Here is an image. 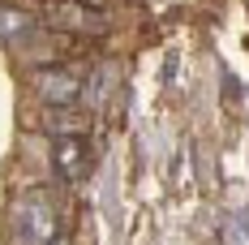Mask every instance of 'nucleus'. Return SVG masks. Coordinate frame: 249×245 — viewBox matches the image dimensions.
Returning a JSON list of instances; mask_svg holds the SVG:
<instances>
[{"label":"nucleus","instance_id":"nucleus-1","mask_svg":"<svg viewBox=\"0 0 249 245\" xmlns=\"http://www.w3.org/2000/svg\"><path fill=\"white\" fill-rule=\"evenodd\" d=\"M13 228H18V241L22 245H52L60 237V224H56V207L43 189H26L13 207Z\"/></svg>","mask_w":249,"mask_h":245},{"label":"nucleus","instance_id":"nucleus-2","mask_svg":"<svg viewBox=\"0 0 249 245\" xmlns=\"http://www.w3.org/2000/svg\"><path fill=\"white\" fill-rule=\"evenodd\" d=\"M35 95L43 99L48 108H73L82 91H86V82L77 69H65V65H48V69H35Z\"/></svg>","mask_w":249,"mask_h":245},{"label":"nucleus","instance_id":"nucleus-3","mask_svg":"<svg viewBox=\"0 0 249 245\" xmlns=\"http://www.w3.org/2000/svg\"><path fill=\"white\" fill-rule=\"evenodd\" d=\"M43 22L56 26V30H86V35H103L107 30V18L77 4V0H48L43 4Z\"/></svg>","mask_w":249,"mask_h":245},{"label":"nucleus","instance_id":"nucleus-4","mask_svg":"<svg viewBox=\"0 0 249 245\" xmlns=\"http://www.w3.org/2000/svg\"><path fill=\"white\" fill-rule=\"evenodd\" d=\"M52 168L60 172V181H86V172H90V147H86V138L82 133H69V138H56L52 142Z\"/></svg>","mask_w":249,"mask_h":245},{"label":"nucleus","instance_id":"nucleus-5","mask_svg":"<svg viewBox=\"0 0 249 245\" xmlns=\"http://www.w3.org/2000/svg\"><path fill=\"white\" fill-rule=\"evenodd\" d=\"M35 18L22 13V9H9V4H0V39L4 43H13V39H26V35H35Z\"/></svg>","mask_w":249,"mask_h":245},{"label":"nucleus","instance_id":"nucleus-6","mask_svg":"<svg viewBox=\"0 0 249 245\" xmlns=\"http://www.w3.org/2000/svg\"><path fill=\"white\" fill-rule=\"evenodd\" d=\"M48 129H56V138H69V133H82V129H86V116H60V112L52 108Z\"/></svg>","mask_w":249,"mask_h":245},{"label":"nucleus","instance_id":"nucleus-7","mask_svg":"<svg viewBox=\"0 0 249 245\" xmlns=\"http://www.w3.org/2000/svg\"><path fill=\"white\" fill-rule=\"evenodd\" d=\"M228 245H249V220L245 215L228 224Z\"/></svg>","mask_w":249,"mask_h":245},{"label":"nucleus","instance_id":"nucleus-8","mask_svg":"<svg viewBox=\"0 0 249 245\" xmlns=\"http://www.w3.org/2000/svg\"><path fill=\"white\" fill-rule=\"evenodd\" d=\"M52 245H69V241H65V237H56V241H52Z\"/></svg>","mask_w":249,"mask_h":245}]
</instances>
